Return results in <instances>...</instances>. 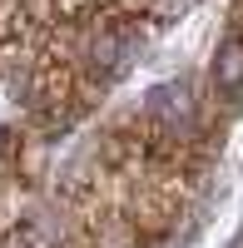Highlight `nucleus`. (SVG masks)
<instances>
[{
	"label": "nucleus",
	"mask_w": 243,
	"mask_h": 248,
	"mask_svg": "<svg viewBox=\"0 0 243 248\" xmlns=\"http://www.w3.org/2000/svg\"><path fill=\"white\" fill-rule=\"evenodd\" d=\"M213 79H218V90H238L243 85V45H224V50H218Z\"/></svg>",
	"instance_id": "f257e3e1"
}]
</instances>
